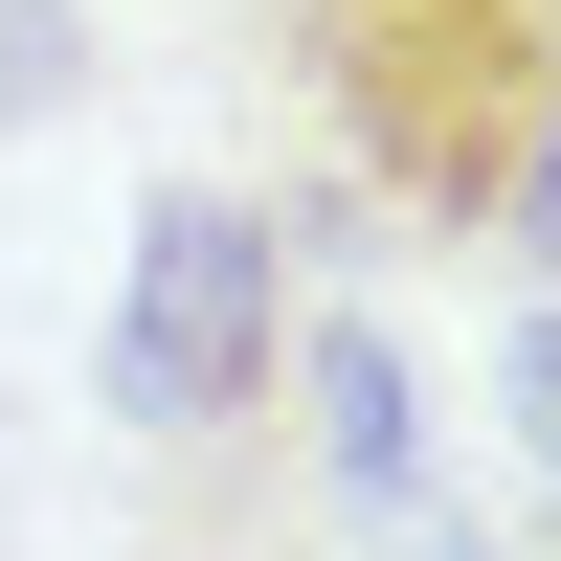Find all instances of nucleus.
Wrapping results in <instances>:
<instances>
[{
  "instance_id": "obj_1",
  "label": "nucleus",
  "mask_w": 561,
  "mask_h": 561,
  "mask_svg": "<svg viewBox=\"0 0 561 561\" xmlns=\"http://www.w3.org/2000/svg\"><path fill=\"white\" fill-rule=\"evenodd\" d=\"M270 23H293L314 158L359 225H404V248L517 225V158L561 113V0H270Z\"/></svg>"
},
{
  "instance_id": "obj_2",
  "label": "nucleus",
  "mask_w": 561,
  "mask_h": 561,
  "mask_svg": "<svg viewBox=\"0 0 561 561\" xmlns=\"http://www.w3.org/2000/svg\"><path fill=\"white\" fill-rule=\"evenodd\" d=\"M293 337H314L293 203L158 180V203H135V270H113V427L158 449L180 494H270V539H293Z\"/></svg>"
},
{
  "instance_id": "obj_3",
  "label": "nucleus",
  "mask_w": 561,
  "mask_h": 561,
  "mask_svg": "<svg viewBox=\"0 0 561 561\" xmlns=\"http://www.w3.org/2000/svg\"><path fill=\"white\" fill-rule=\"evenodd\" d=\"M90 68H113V0H0V135H45Z\"/></svg>"
},
{
  "instance_id": "obj_4",
  "label": "nucleus",
  "mask_w": 561,
  "mask_h": 561,
  "mask_svg": "<svg viewBox=\"0 0 561 561\" xmlns=\"http://www.w3.org/2000/svg\"><path fill=\"white\" fill-rule=\"evenodd\" d=\"M517 270H561V113H539V158H517V225H494Z\"/></svg>"
},
{
  "instance_id": "obj_5",
  "label": "nucleus",
  "mask_w": 561,
  "mask_h": 561,
  "mask_svg": "<svg viewBox=\"0 0 561 561\" xmlns=\"http://www.w3.org/2000/svg\"><path fill=\"white\" fill-rule=\"evenodd\" d=\"M517 427H539V472H561V293L517 314Z\"/></svg>"
},
{
  "instance_id": "obj_6",
  "label": "nucleus",
  "mask_w": 561,
  "mask_h": 561,
  "mask_svg": "<svg viewBox=\"0 0 561 561\" xmlns=\"http://www.w3.org/2000/svg\"><path fill=\"white\" fill-rule=\"evenodd\" d=\"M135 561H248V539H135Z\"/></svg>"
}]
</instances>
